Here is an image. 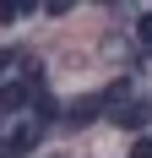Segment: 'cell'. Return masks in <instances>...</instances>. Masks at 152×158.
<instances>
[{"instance_id":"cell-6","label":"cell","mask_w":152,"mask_h":158,"mask_svg":"<svg viewBox=\"0 0 152 158\" xmlns=\"http://www.w3.org/2000/svg\"><path fill=\"white\" fill-rule=\"evenodd\" d=\"M130 158H152V136H136V147H130Z\"/></svg>"},{"instance_id":"cell-3","label":"cell","mask_w":152,"mask_h":158,"mask_svg":"<svg viewBox=\"0 0 152 158\" xmlns=\"http://www.w3.org/2000/svg\"><path fill=\"white\" fill-rule=\"evenodd\" d=\"M98 104H103V93H87V98H76V104H71V120H76V126H87L92 114H98Z\"/></svg>"},{"instance_id":"cell-8","label":"cell","mask_w":152,"mask_h":158,"mask_svg":"<svg viewBox=\"0 0 152 158\" xmlns=\"http://www.w3.org/2000/svg\"><path fill=\"white\" fill-rule=\"evenodd\" d=\"M6 65H11V55H6V49H0V71H6Z\"/></svg>"},{"instance_id":"cell-1","label":"cell","mask_w":152,"mask_h":158,"mask_svg":"<svg viewBox=\"0 0 152 158\" xmlns=\"http://www.w3.org/2000/svg\"><path fill=\"white\" fill-rule=\"evenodd\" d=\"M114 114V126H125V131H147L152 126V98H130V104H120V109H109Z\"/></svg>"},{"instance_id":"cell-7","label":"cell","mask_w":152,"mask_h":158,"mask_svg":"<svg viewBox=\"0 0 152 158\" xmlns=\"http://www.w3.org/2000/svg\"><path fill=\"white\" fill-rule=\"evenodd\" d=\"M136 33H141V38H147V44H152V11L141 16V27H136Z\"/></svg>"},{"instance_id":"cell-2","label":"cell","mask_w":152,"mask_h":158,"mask_svg":"<svg viewBox=\"0 0 152 158\" xmlns=\"http://www.w3.org/2000/svg\"><path fill=\"white\" fill-rule=\"evenodd\" d=\"M27 98H33V87H27V82H6V87H0V109L11 114V109H22Z\"/></svg>"},{"instance_id":"cell-4","label":"cell","mask_w":152,"mask_h":158,"mask_svg":"<svg viewBox=\"0 0 152 158\" xmlns=\"http://www.w3.org/2000/svg\"><path fill=\"white\" fill-rule=\"evenodd\" d=\"M54 114H60V104H54L49 93H38V120H54Z\"/></svg>"},{"instance_id":"cell-5","label":"cell","mask_w":152,"mask_h":158,"mask_svg":"<svg viewBox=\"0 0 152 158\" xmlns=\"http://www.w3.org/2000/svg\"><path fill=\"white\" fill-rule=\"evenodd\" d=\"M16 16H22V6L16 0H0V22H16Z\"/></svg>"}]
</instances>
